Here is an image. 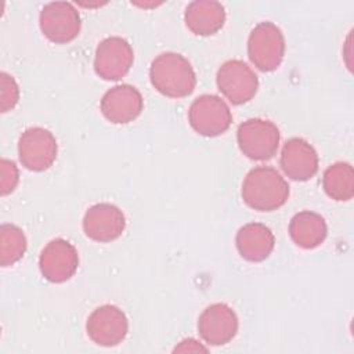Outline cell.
Wrapping results in <instances>:
<instances>
[{"label":"cell","instance_id":"1","mask_svg":"<svg viewBox=\"0 0 354 354\" xmlns=\"http://www.w3.org/2000/svg\"><path fill=\"white\" fill-rule=\"evenodd\" d=\"M241 195L249 207L259 212H272L288 201L289 185L274 167L257 166L246 174Z\"/></svg>","mask_w":354,"mask_h":354},{"label":"cell","instance_id":"2","mask_svg":"<svg viewBox=\"0 0 354 354\" xmlns=\"http://www.w3.org/2000/svg\"><path fill=\"white\" fill-rule=\"evenodd\" d=\"M149 79L163 95L183 98L189 95L196 84V75L189 61L177 53H162L151 64Z\"/></svg>","mask_w":354,"mask_h":354},{"label":"cell","instance_id":"3","mask_svg":"<svg viewBox=\"0 0 354 354\" xmlns=\"http://www.w3.org/2000/svg\"><path fill=\"white\" fill-rule=\"evenodd\" d=\"M248 55L250 62L263 72L275 71L285 55V37L272 22L257 24L248 39Z\"/></svg>","mask_w":354,"mask_h":354},{"label":"cell","instance_id":"4","mask_svg":"<svg viewBox=\"0 0 354 354\" xmlns=\"http://www.w3.org/2000/svg\"><path fill=\"white\" fill-rule=\"evenodd\" d=\"M238 147L245 156L253 160L271 159L279 147L278 127L266 119H248L236 131Z\"/></svg>","mask_w":354,"mask_h":354},{"label":"cell","instance_id":"5","mask_svg":"<svg viewBox=\"0 0 354 354\" xmlns=\"http://www.w3.org/2000/svg\"><path fill=\"white\" fill-rule=\"evenodd\" d=\"M188 120L198 134L216 137L228 130L232 115L224 100L213 94H203L191 104Z\"/></svg>","mask_w":354,"mask_h":354},{"label":"cell","instance_id":"6","mask_svg":"<svg viewBox=\"0 0 354 354\" xmlns=\"http://www.w3.org/2000/svg\"><path fill=\"white\" fill-rule=\"evenodd\" d=\"M216 82L221 94L234 105L249 102L259 88L257 75L241 59L225 61L217 71Z\"/></svg>","mask_w":354,"mask_h":354},{"label":"cell","instance_id":"7","mask_svg":"<svg viewBox=\"0 0 354 354\" xmlns=\"http://www.w3.org/2000/svg\"><path fill=\"white\" fill-rule=\"evenodd\" d=\"M41 33L55 44H65L77 37L80 32L79 11L66 1L46 4L39 17Z\"/></svg>","mask_w":354,"mask_h":354},{"label":"cell","instance_id":"8","mask_svg":"<svg viewBox=\"0 0 354 354\" xmlns=\"http://www.w3.org/2000/svg\"><path fill=\"white\" fill-rule=\"evenodd\" d=\"M58 145L51 131L43 127L26 129L18 141V156L28 170H47L57 159Z\"/></svg>","mask_w":354,"mask_h":354},{"label":"cell","instance_id":"9","mask_svg":"<svg viewBox=\"0 0 354 354\" xmlns=\"http://www.w3.org/2000/svg\"><path fill=\"white\" fill-rule=\"evenodd\" d=\"M134 61L127 40L111 36L98 43L94 54V71L104 80H119L127 75Z\"/></svg>","mask_w":354,"mask_h":354},{"label":"cell","instance_id":"10","mask_svg":"<svg viewBox=\"0 0 354 354\" xmlns=\"http://www.w3.org/2000/svg\"><path fill=\"white\" fill-rule=\"evenodd\" d=\"M86 330L95 344L112 347L123 342L129 330V322L119 307L104 304L88 315Z\"/></svg>","mask_w":354,"mask_h":354},{"label":"cell","instance_id":"11","mask_svg":"<svg viewBox=\"0 0 354 354\" xmlns=\"http://www.w3.org/2000/svg\"><path fill=\"white\" fill-rule=\"evenodd\" d=\"M79 266V254L75 246L57 238L50 241L41 250L39 257V268L41 275L54 283H61L73 277Z\"/></svg>","mask_w":354,"mask_h":354},{"label":"cell","instance_id":"12","mask_svg":"<svg viewBox=\"0 0 354 354\" xmlns=\"http://www.w3.org/2000/svg\"><path fill=\"white\" fill-rule=\"evenodd\" d=\"M238 325L235 311L224 303H214L206 307L198 318V332L210 346L230 343L238 332Z\"/></svg>","mask_w":354,"mask_h":354},{"label":"cell","instance_id":"13","mask_svg":"<svg viewBox=\"0 0 354 354\" xmlns=\"http://www.w3.org/2000/svg\"><path fill=\"white\" fill-rule=\"evenodd\" d=\"M126 227L123 212L111 203H97L83 217V231L95 242H111L122 235Z\"/></svg>","mask_w":354,"mask_h":354},{"label":"cell","instance_id":"14","mask_svg":"<svg viewBox=\"0 0 354 354\" xmlns=\"http://www.w3.org/2000/svg\"><path fill=\"white\" fill-rule=\"evenodd\" d=\"M141 93L130 84H118L109 88L101 98L100 108L105 119L115 124L133 122L142 111Z\"/></svg>","mask_w":354,"mask_h":354},{"label":"cell","instance_id":"15","mask_svg":"<svg viewBox=\"0 0 354 354\" xmlns=\"http://www.w3.org/2000/svg\"><path fill=\"white\" fill-rule=\"evenodd\" d=\"M283 173L295 181H307L318 171V155L314 147L303 138L288 140L279 158Z\"/></svg>","mask_w":354,"mask_h":354},{"label":"cell","instance_id":"16","mask_svg":"<svg viewBox=\"0 0 354 354\" xmlns=\"http://www.w3.org/2000/svg\"><path fill=\"white\" fill-rule=\"evenodd\" d=\"M235 243L239 254L245 260L257 263L271 254L275 238L267 225L261 223H248L238 230Z\"/></svg>","mask_w":354,"mask_h":354},{"label":"cell","instance_id":"17","mask_svg":"<svg viewBox=\"0 0 354 354\" xmlns=\"http://www.w3.org/2000/svg\"><path fill=\"white\" fill-rule=\"evenodd\" d=\"M187 28L198 36L217 33L225 22V10L221 3L213 0H195L184 12Z\"/></svg>","mask_w":354,"mask_h":354},{"label":"cell","instance_id":"18","mask_svg":"<svg viewBox=\"0 0 354 354\" xmlns=\"http://www.w3.org/2000/svg\"><path fill=\"white\" fill-rule=\"evenodd\" d=\"M326 223L318 213L303 210L295 214L289 223L292 241L303 249H314L326 238Z\"/></svg>","mask_w":354,"mask_h":354},{"label":"cell","instance_id":"19","mask_svg":"<svg viewBox=\"0 0 354 354\" xmlns=\"http://www.w3.org/2000/svg\"><path fill=\"white\" fill-rule=\"evenodd\" d=\"M322 187L326 195L335 201L346 202L354 195L353 166L346 162H337L324 171Z\"/></svg>","mask_w":354,"mask_h":354},{"label":"cell","instance_id":"20","mask_svg":"<svg viewBox=\"0 0 354 354\" xmlns=\"http://www.w3.org/2000/svg\"><path fill=\"white\" fill-rule=\"evenodd\" d=\"M26 246V236L19 227L14 224H3L0 227V264L3 267L12 266L21 260Z\"/></svg>","mask_w":354,"mask_h":354},{"label":"cell","instance_id":"21","mask_svg":"<svg viewBox=\"0 0 354 354\" xmlns=\"http://www.w3.org/2000/svg\"><path fill=\"white\" fill-rule=\"evenodd\" d=\"M19 100V87L15 79L6 73H0V109L1 112H7L12 109Z\"/></svg>","mask_w":354,"mask_h":354},{"label":"cell","instance_id":"22","mask_svg":"<svg viewBox=\"0 0 354 354\" xmlns=\"http://www.w3.org/2000/svg\"><path fill=\"white\" fill-rule=\"evenodd\" d=\"M19 181L18 167L12 160L1 159L0 160V192L1 195H8L12 192Z\"/></svg>","mask_w":354,"mask_h":354},{"label":"cell","instance_id":"23","mask_svg":"<svg viewBox=\"0 0 354 354\" xmlns=\"http://www.w3.org/2000/svg\"><path fill=\"white\" fill-rule=\"evenodd\" d=\"M207 348L203 347L202 344H199V342H196L195 339H185L183 342H180V344L174 348V351L178 353H192V351H206Z\"/></svg>","mask_w":354,"mask_h":354}]
</instances>
